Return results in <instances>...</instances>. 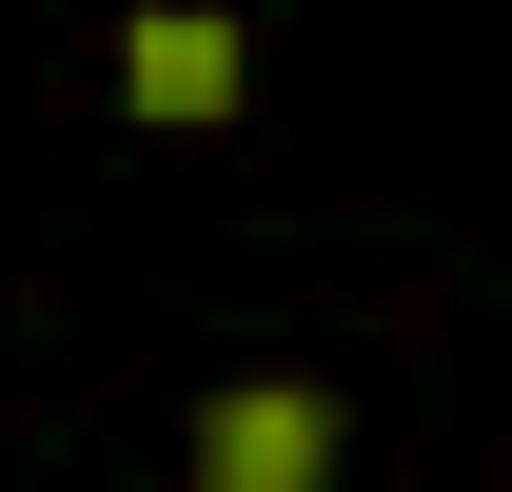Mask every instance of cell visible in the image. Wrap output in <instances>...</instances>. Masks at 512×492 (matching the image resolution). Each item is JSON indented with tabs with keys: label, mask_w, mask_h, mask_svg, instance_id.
<instances>
[{
	"label": "cell",
	"mask_w": 512,
	"mask_h": 492,
	"mask_svg": "<svg viewBox=\"0 0 512 492\" xmlns=\"http://www.w3.org/2000/svg\"><path fill=\"white\" fill-rule=\"evenodd\" d=\"M316 473H335V394H316V374L197 394V492H316Z\"/></svg>",
	"instance_id": "cell-1"
},
{
	"label": "cell",
	"mask_w": 512,
	"mask_h": 492,
	"mask_svg": "<svg viewBox=\"0 0 512 492\" xmlns=\"http://www.w3.org/2000/svg\"><path fill=\"white\" fill-rule=\"evenodd\" d=\"M119 99L158 138H217V119H237V20H217V0H138V20H119Z\"/></svg>",
	"instance_id": "cell-2"
}]
</instances>
